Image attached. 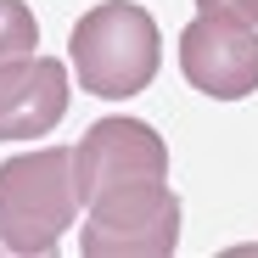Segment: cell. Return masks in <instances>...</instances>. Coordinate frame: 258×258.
Listing matches in <instances>:
<instances>
[{"mask_svg": "<svg viewBox=\"0 0 258 258\" xmlns=\"http://www.w3.org/2000/svg\"><path fill=\"white\" fill-rule=\"evenodd\" d=\"M68 62L79 73L84 96H101V101L141 96L163 68V34H157L146 6H135V0H101V6H90L73 23Z\"/></svg>", "mask_w": 258, "mask_h": 258, "instance_id": "1", "label": "cell"}, {"mask_svg": "<svg viewBox=\"0 0 258 258\" xmlns=\"http://www.w3.org/2000/svg\"><path fill=\"white\" fill-rule=\"evenodd\" d=\"M79 219L73 146H39L0 163V252L45 258Z\"/></svg>", "mask_w": 258, "mask_h": 258, "instance_id": "2", "label": "cell"}, {"mask_svg": "<svg viewBox=\"0 0 258 258\" xmlns=\"http://www.w3.org/2000/svg\"><path fill=\"white\" fill-rule=\"evenodd\" d=\"M84 258H168L180 247V197L163 180H129L84 202Z\"/></svg>", "mask_w": 258, "mask_h": 258, "instance_id": "3", "label": "cell"}, {"mask_svg": "<svg viewBox=\"0 0 258 258\" xmlns=\"http://www.w3.org/2000/svg\"><path fill=\"white\" fill-rule=\"evenodd\" d=\"M129 180H168V146L157 141V129L141 123V118H101L84 129V141L73 146V191H79V208L112 191V185H129Z\"/></svg>", "mask_w": 258, "mask_h": 258, "instance_id": "4", "label": "cell"}, {"mask_svg": "<svg viewBox=\"0 0 258 258\" xmlns=\"http://www.w3.org/2000/svg\"><path fill=\"white\" fill-rule=\"evenodd\" d=\"M180 73L191 90L213 101H241L258 96V34L225 17H191L180 34Z\"/></svg>", "mask_w": 258, "mask_h": 258, "instance_id": "5", "label": "cell"}, {"mask_svg": "<svg viewBox=\"0 0 258 258\" xmlns=\"http://www.w3.org/2000/svg\"><path fill=\"white\" fill-rule=\"evenodd\" d=\"M68 112V62L17 56L0 68V141H39Z\"/></svg>", "mask_w": 258, "mask_h": 258, "instance_id": "6", "label": "cell"}, {"mask_svg": "<svg viewBox=\"0 0 258 258\" xmlns=\"http://www.w3.org/2000/svg\"><path fill=\"white\" fill-rule=\"evenodd\" d=\"M39 51V23L23 0H0V68Z\"/></svg>", "mask_w": 258, "mask_h": 258, "instance_id": "7", "label": "cell"}, {"mask_svg": "<svg viewBox=\"0 0 258 258\" xmlns=\"http://www.w3.org/2000/svg\"><path fill=\"white\" fill-rule=\"evenodd\" d=\"M202 17H225V23H241V28H258V0H197Z\"/></svg>", "mask_w": 258, "mask_h": 258, "instance_id": "8", "label": "cell"}]
</instances>
